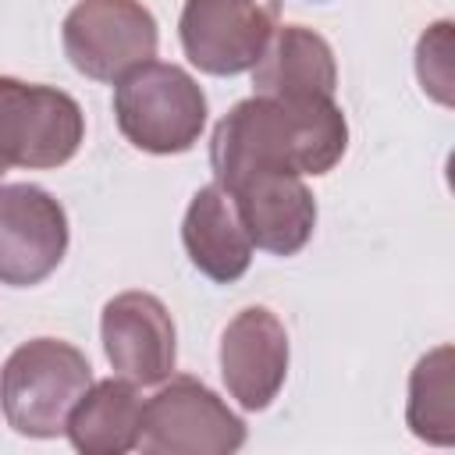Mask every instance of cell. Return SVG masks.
Instances as JSON below:
<instances>
[{"label": "cell", "instance_id": "obj_1", "mask_svg": "<svg viewBox=\"0 0 455 455\" xmlns=\"http://www.w3.org/2000/svg\"><path fill=\"white\" fill-rule=\"evenodd\" d=\"M348 149V121L334 100H277L249 96L235 103L213 128V181L245 171L327 174Z\"/></svg>", "mask_w": 455, "mask_h": 455}, {"label": "cell", "instance_id": "obj_9", "mask_svg": "<svg viewBox=\"0 0 455 455\" xmlns=\"http://www.w3.org/2000/svg\"><path fill=\"white\" fill-rule=\"evenodd\" d=\"M228 199L238 210L242 228L256 249L274 256H295L316 228V199L306 188L302 174L284 171H245L220 181Z\"/></svg>", "mask_w": 455, "mask_h": 455}, {"label": "cell", "instance_id": "obj_4", "mask_svg": "<svg viewBox=\"0 0 455 455\" xmlns=\"http://www.w3.org/2000/svg\"><path fill=\"white\" fill-rule=\"evenodd\" d=\"M85 139V114L75 96L0 75V178L11 167H64Z\"/></svg>", "mask_w": 455, "mask_h": 455}, {"label": "cell", "instance_id": "obj_3", "mask_svg": "<svg viewBox=\"0 0 455 455\" xmlns=\"http://www.w3.org/2000/svg\"><path fill=\"white\" fill-rule=\"evenodd\" d=\"M114 117L121 135L153 156L188 153L206 124L199 82L167 60H146L114 82Z\"/></svg>", "mask_w": 455, "mask_h": 455}, {"label": "cell", "instance_id": "obj_6", "mask_svg": "<svg viewBox=\"0 0 455 455\" xmlns=\"http://www.w3.org/2000/svg\"><path fill=\"white\" fill-rule=\"evenodd\" d=\"M245 444V423L196 377L160 380L142 405L139 448L149 455H231Z\"/></svg>", "mask_w": 455, "mask_h": 455}, {"label": "cell", "instance_id": "obj_5", "mask_svg": "<svg viewBox=\"0 0 455 455\" xmlns=\"http://www.w3.org/2000/svg\"><path fill=\"white\" fill-rule=\"evenodd\" d=\"M64 57L92 82H117L156 57V18L142 0H78L60 25Z\"/></svg>", "mask_w": 455, "mask_h": 455}, {"label": "cell", "instance_id": "obj_14", "mask_svg": "<svg viewBox=\"0 0 455 455\" xmlns=\"http://www.w3.org/2000/svg\"><path fill=\"white\" fill-rule=\"evenodd\" d=\"M142 398L132 380L110 377L89 384L68 416L64 434L82 455H124L139 448L142 434Z\"/></svg>", "mask_w": 455, "mask_h": 455}, {"label": "cell", "instance_id": "obj_7", "mask_svg": "<svg viewBox=\"0 0 455 455\" xmlns=\"http://www.w3.org/2000/svg\"><path fill=\"white\" fill-rule=\"evenodd\" d=\"M281 0H185L178 36L185 57L217 78L252 71L277 28Z\"/></svg>", "mask_w": 455, "mask_h": 455}, {"label": "cell", "instance_id": "obj_15", "mask_svg": "<svg viewBox=\"0 0 455 455\" xmlns=\"http://www.w3.org/2000/svg\"><path fill=\"white\" fill-rule=\"evenodd\" d=\"M451 345L427 352L409 377L405 419L419 441L455 444V387H451Z\"/></svg>", "mask_w": 455, "mask_h": 455}, {"label": "cell", "instance_id": "obj_11", "mask_svg": "<svg viewBox=\"0 0 455 455\" xmlns=\"http://www.w3.org/2000/svg\"><path fill=\"white\" fill-rule=\"evenodd\" d=\"M288 377V331L267 306L242 309L220 334V380L249 409H267Z\"/></svg>", "mask_w": 455, "mask_h": 455}, {"label": "cell", "instance_id": "obj_2", "mask_svg": "<svg viewBox=\"0 0 455 455\" xmlns=\"http://www.w3.org/2000/svg\"><path fill=\"white\" fill-rule=\"evenodd\" d=\"M92 384L85 352L60 338L18 345L0 370V412L21 437H57Z\"/></svg>", "mask_w": 455, "mask_h": 455}, {"label": "cell", "instance_id": "obj_8", "mask_svg": "<svg viewBox=\"0 0 455 455\" xmlns=\"http://www.w3.org/2000/svg\"><path fill=\"white\" fill-rule=\"evenodd\" d=\"M68 252V213L39 185H0V284L32 288Z\"/></svg>", "mask_w": 455, "mask_h": 455}, {"label": "cell", "instance_id": "obj_12", "mask_svg": "<svg viewBox=\"0 0 455 455\" xmlns=\"http://www.w3.org/2000/svg\"><path fill=\"white\" fill-rule=\"evenodd\" d=\"M252 96H277V100H334L338 89V64L331 43L306 28L284 25L274 28L259 60L252 64Z\"/></svg>", "mask_w": 455, "mask_h": 455}, {"label": "cell", "instance_id": "obj_10", "mask_svg": "<svg viewBox=\"0 0 455 455\" xmlns=\"http://www.w3.org/2000/svg\"><path fill=\"white\" fill-rule=\"evenodd\" d=\"M100 338L107 363L117 377L142 384H160L174 373L178 345L174 320L167 306L149 291H121L103 306Z\"/></svg>", "mask_w": 455, "mask_h": 455}, {"label": "cell", "instance_id": "obj_16", "mask_svg": "<svg viewBox=\"0 0 455 455\" xmlns=\"http://www.w3.org/2000/svg\"><path fill=\"white\" fill-rule=\"evenodd\" d=\"M416 75L423 92L451 107V21L430 25L416 43Z\"/></svg>", "mask_w": 455, "mask_h": 455}, {"label": "cell", "instance_id": "obj_13", "mask_svg": "<svg viewBox=\"0 0 455 455\" xmlns=\"http://www.w3.org/2000/svg\"><path fill=\"white\" fill-rule=\"evenodd\" d=\"M181 242H185L192 267L217 284L238 281L249 270L252 249H256L249 231L238 220L235 203L228 199V192L217 181L203 185L192 196L185 220H181Z\"/></svg>", "mask_w": 455, "mask_h": 455}]
</instances>
